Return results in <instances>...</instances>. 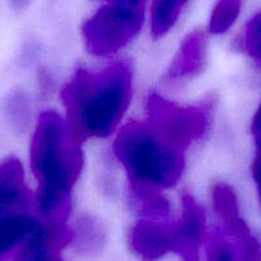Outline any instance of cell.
I'll use <instances>...</instances> for the list:
<instances>
[{
    "label": "cell",
    "mask_w": 261,
    "mask_h": 261,
    "mask_svg": "<svg viewBox=\"0 0 261 261\" xmlns=\"http://www.w3.org/2000/svg\"><path fill=\"white\" fill-rule=\"evenodd\" d=\"M187 0H154L151 6V34L155 39L167 35L178 21Z\"/></svg>",
    "instance_id": "obj_13"
},
{
    "label": "cell",
    "mask_w": 261,
    "mask_h": 261,
    "mask_svg": "<svg viewBox=\"0 0 261 261\" xmlns=\"http://www.w3.org/2000/svg\"><path fill=\"white\" fill-rule=\"evenodd\" d=\"M34 197L24 179V169L17 158L0 163V215L30 212Z\"/></svg>",
    "instance_id": "obj_8"
},
{
    "label": "cell",
    "mask_w": 261,
    "mask_h": 261,
    "mask_svg": "<svg viewBox=\"0 0 261 261\" xmlns=\"http://www.w3.org/2000/svg\"><path fill=\"white\" fill-rule=\"evenodd\" d=\"M237 251L238 261H260L261 258L260 245L251 234L238 240Z\"/></svg>",
    "instance_id": "obj_19"
},
{
    "label": "cell",
    "mask_w": 261,
    "mask_h": 261,
    "mask_svg": "<svg viewBox=\"0 0 261 261\" xmlns=\"http://www.w3.org/2000/svg\"><path fill=\"white\" fill-rule=\"evenodd\" d=\"M214 210L224 224V230L232 237L240 238L250 234V229L241 219L237 196L227 183H217L213 188Z\"/></svg>",
    "instance_id": "obj_12"
},
{
    "label": "cell",
    "mask_w": 261,
    "mask_h": 261,
    "mask_svg": "<svg viewBox=\"0 0 261 261\" xmlns=\"http://www.w3.org/2000/svg\"><path fill=\"white\" fill-rule=\"evenodd\" d=\"M172 251L185 261H199L200 251L206 243V215L205 210L190 193L182 196V213L170 223Z\"/></svg>",
    "instance_id": "obj_6"
},
{
    "label": "cell",
    "mask_w": 261,
    "mask_h": 261,
    "mask_svg": "<svg viewBox=\"0 0 261 261\" xmlns=\"http://www.w3.org/2000/svg\"><path fill=\"white\" fill-rule=\"evenodd\" d=\"M252 135L255 137V141L261 140V104L258 105L257 112H256L255 117H253Z\"/></svg>",
    "instance_id": "obj_21"
},
{
    "label": "cell",
    "mask_w": 261,
    "mask_h": 261,
    "mask_svg": "<svg viewBox=\"0 0 261 261\" xmlns=\"http://www.w3.org/2000/svg\"><path fill=\"white\" fill-rule=\"evenodd\" d=\"M206 54V40L205 34L200 30L190 32L180 44L179 50L168 69L170 80L185 79L199 73L204 67Z\"/></svg>",
    "instance_id": "obj_11"
},
{
    "label": "cell",
    "mask_w": 261,
    "mask_h": 261,
    "mask_svg": "<svg viewBox=\"0 0 261 261\" xmlns=\"http://www.w3.org/2000/svg\"><path fill=\"white\" fill-rule=\"evenodd\" d=\"M113 150L127 173L130 188H172L185 170L183 151L163 141L146 122L130 120L123 125Z\"/></svg>",
    "instance_id": "obj_3"
},
{
    "label": "cell",
    "mask_w": 261,
    "mask_h": 261,
    "mask_svg": "<svg viewBox=\"0 0 261 261\" xmlns=\"http://www.w3.org/2000/svg\"><path fill=\"white\" fill-rule=\"evenodd\" d=\"M109 3H128V4H145V0H107Z\"/></svg>",
    "instance_id": "obj_22"
},
{
    "label": "cell",
    "mask_w": 261,
    "mask_h": 261,
    "mask_svg": "<svg viewBox=\"0 0 261 261\" xmlns=\"http://www.w3.org/2000/svg\"><path fill=\"white\" fill-rule=\"evenodd\" d=\"M74 241V230L65 222L40 219L36 230L13 256V261H64L60 251Z\"/></svg>",
    "instance_id": "obj_7"
},
{
    "label": "cell",
    "mask_w": 261,
    "mask_h": 261,
    "mask_svg": "<svg viewBox=\"0 0 261 261\" xmlns=\"http://www.w3.org/2000/svg\"><path fill=\"white\" fill-rule=\"evenodd\" d=\"M39 223V218L29 212L0 215V261L13 257Z\"/></svg>",
    "instance_id": "obj_10"
},
{
    "label": "cell",
    "mask_w": 261,
    "mask_h": 261,
    "mask_svg": "<svg viewBox=\"0 0 261 261\" xmlns=\"http://www.w3.org/2000/svg\"><path fill=\"white\" fill-rule=\"evenodd\" d=\"M11 2H12V4L16 7V8L22 9V8H24V7L29 6L31 0H11Z\"/></svg>",
    "instance_id": "obj_23"
},
{
    "label": "cell",
    "mask_w": 261,
    "mask_h": 261,
    "mask_svg": "<svg viewBox=\"0 0 261 261\" xmlns=\"http://www.w3.org/2000/svg\"><path fill=\"white\" fill-rule=\"evenodd\" d=\"M140 213L146 218L162 219L170 213V205L162 190L154 187L130 188Z\"/></svg>",
    "instance_id": "obj_14"
},
{
    "label": "cell",
    "mask_w": 261,
    "mask_h": 261,
    "mask_svg": "<svg viewBox=\"0 0 261 261\" xmlns=\"http://www.w3.org/2000/svg\"><path fill=\"white\" fill-rule=\"evenodd\" d=\"M130 247L144 261H155L172 251L170 222L140 219L130 229Z\"/></svg>",
    "instance_id": "obj_9"
},
{
    "label": "cell",
    "mask_w": 261,
    "mask_h": 261,
    "mask_svg": "<svg viewBox=\"0 0 261 261\" xmlns=\"http://www.w3.org/2000/svg\"><path fill=\"white\" fill-rule=\"evenodd\" d=\"M255 59H256V60H257V62H260V63H261V51H260V53H258V55H257V57H256V58H255Z\"/></svg>",
    "instance_id": "obj_24"
},
{
    "label": "cell",
    "mask_w": 261,
    "mask_h": 261,
    "mask_svg": "<svg viewBox=\"0 0 261 261\" xmlns=\"http://www.w3.org/2000/svg\"><path fill=\"white\" fill-rule=\"evenodd\" d=\"M246 51L255 58L261 50V13L250 19L245 32Z\"/></svg>",
    "instance_id": "obj_18"
},
{
    "label": "cell",
    "mask_w": 261,
    "mask_h": 261,
    "mask_svg": "<svg viewBox=\"0 0 261 261\" xmlns=\"http://www.w3.org/2000/svg\"><path fill=\"white\" fill-rule=\"evenodd\" d=\"M146 114V123L155 134L168 145L183 152L206 132L207 118L201 109L182 107L158 94L147 97Z\"/></svg>",
    "instance_id": "obj_5"
},
{
    "label": "cell",
    "mask_w": 261,
    "mask_h": 261,
    "mask_svg": "<svg viewBox=\"0 0 261 261\" xmlns=\"http://www.w3.org/2000/svg\"><path fill=\"white\" fill-rule=\"evenodd\" d=\"M252 177L257 187L258 196L261 200V140L256 141V155L252 164Z\"/></svg>",
    "instance_id": "obj_20"
},
{
    "label": "cell",
    "mask_w": 261,
    "mask_h": 261,
    "mask_svg": "<svg viewBox=\"0 0 261 261\" xmlns=\"http://www.w3.org/2000/svg\"><path fill=\"white\" fill-rule=\"evenodd\" d=\"M241 4L242 0H218L210 17L209 31L214 35L227 32L240 16Z\"/></svg>",
    "instance_id": "obj_15"
},
{
    "label": "cell",
    "mask_w": 261,
    "mask_h": 261,
    "mask_svg": "<svg viewBox=\"0 0 261 261\" xmlns=\"http://www.w3.org/2000/svg\"><path fill=\"white\" fill-rule=\"evenodd\" d=\"M144 4L109 3L82 26L87 50L96 57H110L119 51L141 31Z\"/></svg>",
    "instance_id": "obj_4"
},
{
    "label": "cell",
    "mask_w": 261,
    "mask_h": 261,
    "mask_svg": "<svg viewBox=\"0 0 261 261\" xmlns=\"http://www.w3.org/2000/svg\"><path fill=\"white\" fill-rule=\"evenodd\" d=\"M79 236V240H81V246L86 247V250H92L97 247L102 242V229L99 222H96L92 218H84L80 223L79 232L74 230V237Z\"/></svg>",
    "instance_id": "obj_17"
},
{
    "label": "cell",
    "mask_w": 261,
    "mask_h": 261,
    "mask_svg": "<svg viewBox=\"0 0 261 261\" xmlns=\"http://www.w3.org/2000/svg\"><path fill=\"white\" fill-rule=\"evenodd\" d=\"M67 124L80 142L110 136L132 99V72L123 62L97 72L80 68L63 87Z\"/></svg>",
    "instance_id": "obj_2"
},
{
    "label": "cell",
    "mask_w": 261,
    "mask_h": 261,
    "mask_svg": "<svg viewBox=\"0 0 261 261\" xmlns=\"http://www.w3.org/2000/svg\"><path fill=\"white\" fill-rule=\"evenodd\" d=\"M81 144L57 112L39 115L31 141V170L39 183L34 200L41 220L67 222L72 188L84 167Z\"/></svg>",
    "instance_id": "obj_1"
},
{
    "label": "cell",
    "mask_w": 261,
    "mask_h": 261,
    "mask_svg": "<svg viewBox=\"0 0 261 261\" xmlns=\"http://www.w3.org/2000/svg\"><path fill=\"white\" fill-rule=\"evenodd\" d=\"M207 261H238L237 246L225 240L219 232H214L206 241Z\"/></svg>",
    "instance_id": "obj_16"
}]
</instances>
